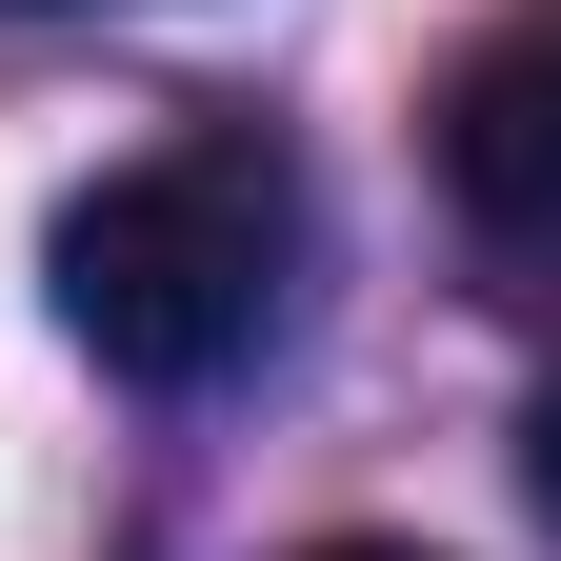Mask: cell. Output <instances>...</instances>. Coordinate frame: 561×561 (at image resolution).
<instances>
[{
	"label": "cell",
	"mask_w": 561,
	"mask_h": 561,
	"mask_svg": "<svg viewBox=\"0 0 561 561\" xmlns=\"http://www.w3.org/2000/svg\"><path fill=\"white\" fill-rule=\"evenodd\" d=\"M60 341H81L101 381H241L280 321H301V161H280L261 121H181V140H140V161H101L81 201H60Z\"/></svg>",
	"instance_id": "cell-1"
},
{
	"label": "cell",
	"mask_w": 561,
	"mask_h": 561,
	"mask_svg": "<svg viewBox=\"0 0 561 561\" xmlns=\"http://www.w3.org/2000/svg\"><path fill=\"white\" fill-rule=\"evenodd\" d=\"M442 201L502 280L561 301V0H522L442 60Z\"/></svg>",
	"instance_id": "cell-2"
},
{
	"label": "cell",
	"mask_w": 561,
	"mask_h": 561,
	"mask_svg": "<svg viewBox=\"0 0 561 561\" xmlns=\"http://www.w3.org/2000/svg\"><path fill=\"white\" fill-rule=\"evenodd\" d=\"M522 502L561 522V381H541V421H522Z\"/></svg>",
	"instance_id": "cell-3"
},
{
	"label": "cell",
	"mask_w": 561,
	"mask_h": 561,
	"mask_svg": "<svg viewBox=\"0 0 561 561\" xmlns=\"http://www.w3.org/2000/svg\"><path fill=\"white\" fill-rule=\"evenodd\" d=\"M301 561H421V541H301Z\"/></svg>",
	"instance_id": "cell-4"
},
{
	"label": "cell",
	"mask_w": 561,
	"mask_h": 561,
	"mask_svg": "<svg viewBox=\"0 0 561 561\" xmlns=\"http://www.w3.org/2000/svg\"><path fill=\"white\" fill-rule=\"evenodd\" d=\"M21 21H60V0H21Z\"/></svg>",
	"instance_id": "cell-5"
}]
</instances>
